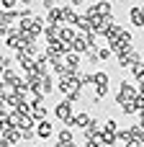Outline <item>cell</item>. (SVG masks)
I'll return each mask as SVG.
<instances>
[{"label": "cell", "mask_w": 144, "mask_h": 147, "mask_svg": "<svg viewBox=\"0 0 144 147\" xmlns=\"http://www.w3.org/2000/svg\"><path fill=\"white\" fill-rule=\"evenodd\" d=\"M137 98H139V88H134L131 83L121 80V83H119V93H116V103L124 106V103H131V101H137Z\"/></svg>", "instance_id": "cell-1"}, {"label": "cell", "mask_w": 144, "mask_h": 147, "mask_svg": "<svg viewBox=\"0 0 144 147\" xmlns=\"http://www.w3.org/2000/svg\"><path fill=\"white\" fill-rule=\"evenodd\" d=\"M54 116H57L62 124H70V121H72V116H75V103H70L67 98H62V101L54 106Z\"/></svg>", "instance_id": "cell-2"}, {"label": "cell", "mask_w": 144, "mask_h": 147, "mask_svg": "<svg viewBox=\"0 0 144 147\" xmlns=\"http://www.w3.org/2000/svg\"><path fill=\"white\" fill-rule=\"evenodd\" d=\"M116 57H119V67H121V70H126V67L131 70L137 62H142V54L137 52V47H131L129 52H121V54H116Z\"/></svg>", "instance_id": "cell-3"}, {"label": "cell", "mask_w": 144, "mask_h": 147, "mask_svg": "<svg viewBox=\"0 0 144 147\" xmlns=\"http://www.w3.org/2000/svg\"><path fill=\"white\" fill-rule=\"evenodd\" d=\"M21 142V129H5L0 134V147H13Z\"/></svg>", "instance_id": "cell-4"}, {"label": "cell", "mask_w": 144, "mask_h": 147, "mask_svg": "<svg viewBox=\"0 0 144 147\" xmlns=\"http://www.w3.org/2000/svg\"><path fill=\"white\" fill-rule=\"evenodd\" d=\"M75 88H80V85H77V80H75L72 75H62V78L57 80V90H59V93H64V96H67V93H72Z\"/></svg>", "instance_id": "cell-5"}, {"label": "cell", "mask_w": 144, "mask_h": 147, "mask_svg": "<svg viewBox=\"0 0 144 147\" xmlns=\"http://www.w3.org/2000/svg\"><path fill=\"white\" fill-rule=\"evenodd\" d=\"M90 119H93V116H90L88 111H80V114H75V116H72V121H70V124H64V127H70V129H85V127L90 124Z\"/></svg>", "instance_id": "cell-6"}, {"label": "cell", "mask_w": 144, "mask_h": 147, "mask_svg": "<svg viewBox=\"0 0 144 147\" xmlns=\"http://www.w3.org/2000/svg\"><path fill=\"white\" fill-rule=\"evenodd\" d=\"M129 21H131V26H134V28H144V13H142V5H134V8L129 10Z\"/></svg>", "instance_id": "cell-7"}, {"label": "cell", "mask_w": 144, "mask_h": 147, "mask_svg": "<svg viewBox=\"0 0 144 147\" xmlns=\"http://www.w3.org/2000/svg\"><path fill=\"white\" fill-rule=\"evenodd\" d=\"M75 21H77L75 5H62V26H75Z\"/></svg>", "instance_id": "cell-8"}, {"label": "cell", "mask_w": 144, "mask_h": 147, "mask_svg": "<svg viewBox=\"0 0 144 147\" xmlns=\"http://www.w3.org/2000/svg\"><path fill=\"white\" fill-rule=\"evenodd\" d=\"M52 134H54L52 121H46V119H44V121H36V137H39V140H49Z\"/></svg>", "instance_id": "cell-9"}, {"label": "cell", "mask_w": 144, "mask_h": 147, "mask_svg": "<svg viewBox=\"0 0 144 147\" xmlns=\"http://www.w3.org/2000/svg\"><path fill=\"white\" fill-rule=\"evenodd\" d=\"M75 39H77V31H75L72 26H62V31H59V41L67 44V47H72Z\"/></svg>", "instance_id": "cell-10"}, {"label": "cell", "mask_w": 144, "mask_h": 147, "mask_svg": "<svg viewBox=\"0 0 144 147\" xmlns=\"http://www.w3.org/2000/svg\"><path fill=\"white\" fill-rule=\"evenodd\" d=\"M31 116H33L36 121H44V119H46V103H44V98H39V101L31 106Z\"/></svg>", "instance_id": "cell-11"}, {"label": "cell", "mask_w": 144, "mask_h": 147, "mask_svg": "<svg viewBox=\"0 0 144 147\" xmlns=\"http://www.w3.org/2000/svg\"><path fill=\"white\" fill-rule=\"evenodd\" d=\"M72 52H77V54H85V52H90V44H88L85 34H77V39L72 41Z\"/></svg>", "instance_id": "cell-12"}, {"label": "cell", "mask_w": 144, "mask_h": 147, "mask_svg": "<svg viewBox=\"0 0 144 147\" xmlns=\"http://www.w3.org/2000/svg\"><path fill=\"white\" fill-rule=\"evenodd\" d=\"M59 31H62L59 23H49V26L44 28V39H46V41H57V39H59Z\"/></svg>", "instance_id": "cell-13"}, {"label": "cell", "mask_w": 144, "mask_h": 147, "mask_svg": "<svg viewBox=\"0 0 144 147\" xmlns=\"http://www.w3.org/2000/svg\"><path fill=\"white\" fill-rule=\"evenodd\" d=\"M124 31H126L124 26H119V23H113V26H111V28L106 31V41H108V44H113L116 39H121V34H124Z\"/></svg>", "instance_id": "cell-14"}, {"label": "cell", "mask_w": 144, "mask_h": 147, "mask_svg": "<svg viewBox=\"0 0 144 147\" xmlns=\"http://www.w3.org/2000/svg\"><path fill=\"white\" fill-rule=\"evenodd\" d=\"M80 57H82V54H77V52H67V54H64V65L75 72V70H80Z\"/></svg>", "instance_id": "cell-15"}, {"label": "cell", "mask_w": 144, "mask_h": 147, "mask_svg": "<svg viewBox=\"0 0 144 147\" xmlns=\"http://www.w3.org/2000/svg\"><path fill=\"white\" fill-rule=\"evenodd\" d=\"M98 142H100L103 147H116L119 137H116L113 132H106V129H103V132H100V137H98Z\"/></svg>", "instance_id": "cell-16"}, {"label": "cell", "mask_w": 144, "mask_h": 147, "mask_svg": "<svg viewBox=\"0 0 144 147\" xmlns=\"http://www.w3.org/2000/svg\"><path fill=\"white\" fill-rule=\"evenodd\" d=\"M18 21H21V10H5L0 23H5V26H10V28H13V23H18Z\"/></svg>", "instance_id": "cell-17"}, {"label": "cell", "mask_w": 144, "mask_h": 147, "mask_svg": "<svg viewBox=\"0 0 144 147\" xmlns=\"http://www.w3.org/2000/svg\"><path fill=\"white\" fill-rule=\"evenodd\" d=\"M57 142H75V129L62 127V129L57 132Z\"/></svg>", "instance_id": "cell-18"}, {"label": "cell", "mask_w": 144, "mask_h": 147, "mask_svg": "<svg viewBox=\"0 0 144 147\" xmlns=\"http://www.w3.org/2000/svg\"><path fill=\"white\" fill-rule=\"evenodd\" d=\"M75 28H80V34H88V31H90V18H88V16H77Z\"/></svg>", "instance_id": "cell-19"}, {"label": "cell", "mask_w": 144, "mask_h": 147, "mask_svg": "<svg viewBox=\"0 0 144 147\" xmlns=\"http://www.w3.org/2000/svg\"><path fill=\"white\" fill-rule=\"evenodd\" d=\"M93 80H95V88H98V85H108V83H111V78H108V72H106V70L93 72Z\"/></svg>", "instance_id": "cell-20"}, {"label": "cell", "mask_w": 144, "mask_h": 147, "mask_svg": "<svg viewBox=\"0 0 144 147\" xmlns=\"http://www.w3.org/2000/svg\"><path fill=\"white\" fill-rule=\"evenodd\" d=\"M95 5H98V13H100V16H113V5H111L108 0H98Z\"/></svg>", "instance_id": "cell-21"}, {"label": "cell", "mask_w": 144, "mask_h": 147, "mask_svg": "<svg viewBox=\"0 0 144 147\" xmlns=\"http://www.w3.org/2000/svg\"><path fill=\"white\" fill-rule=\"evenodd\" d=\"M46 23H59L62 26V8H54L46 13Z\"/></svg>", "instance_id": "cell-22"}, {"label": "cell", "mask_w": 144, "mask_h": 147, "mask_svg": "<svg viewBox=\"0 0 144 147\" xmlns=\"http://www.w3.org/2000/svg\"><path fill=\"white\" fill-rule=\"evenodd\" d=\"M0 80H5L8 85H15V80H18V75H15V70H13V67H8V70L3 72V78H0Z\"/></svg>", "instance_id": "cell-23"}, {"label": "cell", "mask_w": 144, "mask_h": 147, "mask_svg": "<svg viewBox=\"0 0 144 147\" xmlns=\"http://www.w3.org/2000/svg\"><path fill=\"white\" fill-rule=\"evenodd\" d=\"M82 93H85L82 88H75V90H72V93H67L64 98H67L70 103H80V101H82Z\"/></svg>", "instance_id": "cell-24"}, {"label": "cell", "mask_w": 144, "mask_h": 147, "mask_svg": "<svg viewBox=\"0 0 144 147\" xmlns=\"http://www.w3.org/2000/svg\"><path fill=\"white\" fill-rule=\"evenodd\" d=\"M116 137H119V142H124V145H129V142L134 140V137H131V132H129V127H126V129H119V132H116Z\"/></svg>", "instance_id": "cell-25"}, {"label": "cell", "mask_w": 144, "mask_h": 147, "mask_svg": "<svg viewBox=\"0 0 144 147\" xmlns=\"http://www.w3.org/2000/svg\"><path fill=\"white\" fill-rule=\"evenodd\" d=\"M36 137V127H28V129H21V140L23 142H31Z\"/></svg>", "instance_id": "cell-26"}, {"label": "cell", "mask_w": 144, "mask_h": 147, "mask_svg": "<svg viewBox=\"0 0 144 147\" xmlns=\"http://www.w3.org/2000/svg\"><path fill=\"white\" fill-rule=\"evenodd\" d=\"M131 75H134L137 80H142V78H144V59H142V62H137V65L131 67Z\"/></svg>", "instance_id": "cell-27"}, {"label": "cell", "mask_w": 144, "mask_h": 147, "mask_svg": "<svg viewBox=\"0 0 144 147\" xmlns=\"http://www.w3.org/2000/svg\"><path fill=\"white\" fill-rule=\"evenodd\" d=\"M98 59H100V57H98V49L85 52V62H88V65H98Z\"/></svg>", "instance_id": "cell-28"}, {"label": "cell", "mask_w": 144, "mask_h": 147, "mask_svg": "<svg viewBox=\"0 0 144 147\" xmlns=\"http://www.w3.org/2000/svg\"><path fill=\"white\" fill-rule=\"evenodd\" d=\"M8 67H13V59L5 57V54H0V78H3V72H5Z\"/></svg>", "instance_id": "cell-29"}, {"label": "cell", "mask_w": 144, "mask_h": 147, "mask_svg": "<svg viewBox=\"0 0 144 147\" xmlns=\"http://www.w3.org/2000/svg\"><path fill=\"white\" fill-rule=\"evenodd\" d=\"M103 129H106V132H113V134H116V132H119V121H116V119H106Z\"/></svg>", "instance_id": "cell-30"}, {"label": "cell", "mask_w": 144, "mask_h": 147, "mask_svg": "<svg viewBox=\"0 0 144 147\" xmlns=\"http://www.w3.org/2000/svg\"><path fill=\"white\" fill-rule=\"evenodd\" d=\"M111 54H113V49H111V47H100V49H98V57H100L103 62H106V59H108Z\"/></svg>", "instance_id": "cell-31"}, {"label": "cell", "mask_w": 144, "mask_h": 147, "mask_svg": "<svg viewBox=\"0 0 144 147\" xmlns=\"http://www.w3.org/2000/svg\"><path fill=\"white\" fill-rule=\"evenodd\" d=\"M0 5L5 10H15V5H21V0H0Z\"/></svg>", "instance_id": "cell-32"}, {"label": "cell", "mask_w": 144, "mask_h": 147, "mask_svg": "<svg viewBox=\"0 0 144 147\" xmlns=\"http://www.w3.org/2000/svg\"><path fill=\"white\" fill-rule=\"evenodd\" d=\"M121 111H124V114H139V111H137V106H134V101H131V103H124V106H121Z\"/></svg>", "instance_id": "cell-33"}, {"label": "cell", "mask_w": 144, "mask_h": 147, "mask_svg": "<svg viewBox=\"0 0 144 147\" xmlns=\"http://www.w3.org/2000/svg\"><path fill=\"white\" fill-rule=\"evenodd\" d=\"M41 5H44V10H46V13L57 8V3H54V0H41Z\"/></svg>", "instance_id": "cell-34"}, {"label": "cell", "mask_w": 144, "mask_h": 147, "mask_svg": "<svg viewBox=\"0 0 144 147\" xmlns=\"http://www.w3.org/2000/svg\"><path fill=\"white\" fill-rule=\"evenodd\" d=\"M54 147H77V145H75V142H57Z\"/></svg>", "instance_id": "cell-35"}, {"label": "cell", "mask_w": 144, "mask_h": 147, "mask_svg": "<svg viewBox=\"0 0 144 147\" xmlns=\"http://www.w3.org/2000/svg\"><path fill=\"white\" fill-rule=\"evenodd\" d=\"M85 147H103V145H100L98 140H93V142H85Z\"/></svg>", "instance_id": "cell-36"}, {"label": "cell", "mask_w": 144, "mask_h": 147, "mask_svg": "<svg viewBox=\"0 0 144 147\" xmlns=\"http://www.w3.org/2000/svg\"><path fill=\"white\" fill-rule=\"evenodd\" d=\"M85 3H88V0H70V5H75V8H77V5H85Z\"/></svg>", "instance_id": "cell-37"}, {"label": "cell", "mask_w": 144, "mask_h": 147, "mask_svg": "<svg viewBox=\"0 0 144 147\" xmlns=\"http://www.w3.org/2000/svg\"><path fill=\"white\" fill-rule=\"evenodd\" d=\"M139 96H144V78L139 80Z\"/></svg>", "instance_id": "cell-38"}, {"label": "cell", "mask_w": 144, "mask_h": 147, "mask_svg": "<svg viewBox=\"0 0 144 147\" xmlns=\"http://www.w3.org/2000/svg\"><path fill=\"white\" fill-rule=\"evenodd\" d=\"M3 13H5V8H3V5H0V21H3Z\"/></svg>", "instance_id": "cell-39"}, {"label": "cell", "mask_w": 144, "mask_h": 147, "mask_svg": "<svg viewBox=\"0 0 144 147\" xmlns=\"http://www.w3.org/2000/svg\"><path fill=\"white\" fill-rule=\"evenodd\" d=\"M142 13H144V5H142Z\"/></svg>", "instance_id": "cell-40"}]
</instances>
